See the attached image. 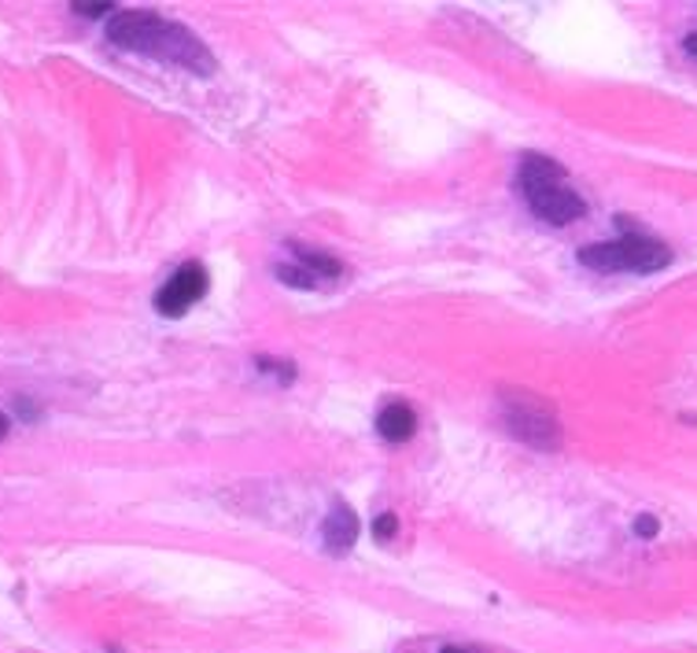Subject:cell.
<instances>
[{
	"label": "cell",
	"mask_w": 697,
	"mask_h": 653,
	"mask_svg": "<svg viewBox=\"0 0 697 653\" xmlns=\"http://www.w3.org/2000/svg\"><path fill=\"white\" fill-rule=\"evenodd\" d=\"M108 37L119 48L144 52V56L185 67L193 75H215V56L193 30L182 23H166L155 12H119L108 23Z\"/></svg>",
	"instance_id": "obj_1"
},
{
	"label": "cell",
	"mask_w": 697,
	"mask_h": 653,
	"mask_svg": "<svg viewBox=\"0 0 697 653\" xmlns=\"http://www.w3.org/2000/svg\"><path fill=\"white\" fill-rule=\"evenodd\" d=\"M516 185H521V196L527 199V207L551 226H568V222H576V218H584V210H587L584 199L568 188L565 166L554 163L551 155L527 152L521 160Z\"/></svg>",
	"instance_id": "obj_2"
},
{
	"label": "cell",
	"mask_w": 697,
	"mask_h": 653,
	"mask_svg": "<svg viewBox=\"0 0 697 653\" xmlns=\"http://www.w3.org/2000/svg\"><path fill=\"white\" fill-rule=\"evenodd\" d=\"M579 262L590 270H601V273H620V270L657 273L672 262V248L661 244V240H653V237L628 233L620 240H606V244L579 248Z\"/></svg>",
	"instance_id": "obj_3"
},
{
	"label": "cell",
	"mask_w": 697,
	"mask_h": 653,
	"mask_svg": "<svg viewBox=\"0 0 697 653\" xmlns=\"http://www.w3.org/2000/svg\"><path fill=\"white\" fill-rule=\"evenodd\" d=\"M502 414L505 425L516 439L532 444L538 450H554L562 444V425H557V414L532 392H510L502 395Z\"/></svg>",
	"instance_id": "obj_4"
},
{
	"label": "cell",
	"mask_w": 697,
	"mask_h": 653,
	"mask_svg": "<svg viewBox=\"0 0 697 653\" xmlns=\"http://www.w3.org/2000/svg\"><path fill=\"white\" fill-rule=\"evenodd\" d=\"M207 284H210L207 270L199 266V262H185V266H177L171 273V281L155 292V311H160L163 318H182L196 300H204Z\"/></svg>",
	"instance_id": "obj_5"
},
{
	"label": "cell",
	"mask_w": 697,
	"mask_h": 653,
	"mask_svg": "<svg viewBox=\"0 0 697 653\" xmlns=\"http://www.w3.org/2000/svg\"><path fill=\"white\" fill-rule=\"evenodd\" d=\"M377 432L388 439V444H406V439L417 432V414H414V406H406V403H388V406L377 414Z\"/></svg>",
	"instance_id": "obj_6"
},
{
	"label": "cell",
	"mask_w": 697,
	"mask_h": 653,
	"mask_svg": "<svg viewBox=\"0 0 697 653\" xmlns=\"http://www.w3.org/2000/svg\"><path fill=\"white\" fill-rule=\"evenodd\" d=\"M325 543H329V551L333 554H344V551H351V543L358 540V518L347 505H336V510L325 518Z\"/></svg>",
	"instance_id": "obj_7"
},
{
	"label": "cell",
	"mask_w": 697,
	"mask_h": 653,
	"mask_svg": "<svg viewBox=\"0 0 697 653\" xmlns=\"http://www.w3.org/2000/svg\"><path fill=\"white\" fill-rule=\"evenodd\" d=\"M292 251H295V259L303 262V270L311 273V277H340V273H344L340 259L325 255V251H314L306 244H292Z\"/></svg>",
	"instance_id": "obj_8"
},
{
	"label": "cell",
	"mask_w": 697,
	"mask_h": 653,
	"mask_svg": "<svg viewBox=\"0 0 697 653\" xmlns=\"http://www.w3.org/2000/svg\"><path fill=\"white\" fill-rule=\"evenodd\" d=\"M277 277H281L284 284H292V289H318V281H314L311 273L300 270V266H281V270H277Z\"/></svg>",
	"instance_id": "obj_9"
},
{
	"label": "cell",
	"mask_w": 697,
	"mask_h": 653,
	"mask_svg": "<svg viewBox=\"0 0 697 653\" xmlns=\"http://www.w3.org/2000/svg\"><path fill=\"white\" fill-rule=\"evenodd\" d=\"M399 532V521H395V513H380L377 524H373V535L377 540H392V535Z\"/></svg>",
	"instance_id": "obj_10"
},
{
	"label": "cell",
	"mask_w": 697,
	"mask_h": 653,
	"mask_svg": "<svg viewBox=\"0 0 697 653\" xmlns=\"http://www.w3.org/2000/svg\"><path fill=\"white\" fill-rule=\"evenodd\" d=\"M657 529H661L657 518H639V521H635V532L642 535V540H650V535H657Z\"/></svg>",
	"instance_id": "obj_11"
},
{
	"label": "cell",
	"mask_w": 697,
	"mask_h": 653,
	"mask_svg": "<svg viewBox=\"0 0 697 653\" xmlns=\"http://www.w3.org/2000/svg\"><path fill=\"white\" fill-rule=\"evenodd\" d=\"M74 12H78V15H104V12H115V4H81V0H78V4H74Z\"/></svg>",
	"instance_id": "obj_12"
},
{
	"label": "cell",
	"mask_w": 697,
	"mask_h": 653,
	"mask_svg": "<svg viewBox=\"0 0 697 653\" xmlns=\"http://www.w3.org/2000/svg\"><path fill=\"white\" fill-rule=\"evenodd\" d=\"M683 45H686V52H694V56H697V34H690V37H686Z\"/></svg>",
	"instance_id": "obj_13"
},
{
	"label": "cell",
	"mask_w": 697,
	"mask_h": 653,
	"mask_svg": "<svg viewBox=\"0 0 697 653\" xmlns=\"http://www.w3.org/2000/svg\"><path fill=\"white\" fill-rule=\"evenodd\" d=\"M4 436H8V417L0 414V439H4Z\"/></svg>",
	"instance_id": "obj_14"
},
{
	"label": "cell",
	"mask_w": 697,
	"mask_h": 653,
	"mask_svg": "<svg viewBox=\"0 0 697 653\" xmlns=\"http://www.w3.org/2000/svg\"><path fill=\"white\" fill-rule=\"evenodd\" d=\"M443 653H465V650H454V646H447V650H443Z\"/></svg>",
	"instance_id": "obj_15"
}]
</instances>
